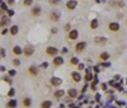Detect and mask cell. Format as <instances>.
I'll use <instances>...</instances> for the list:
<instances>
[{
    "label": "cell",
    "instance_id": "obj_23",
    "mask_svg": "<svg viewBox=\"0 0 127 108\" xmlns=\"http://www.w3.org/2000/svg\"><path fill=\"white\" fill-rule=\"evenodd\" d=\"M8 106L10 107V108H14V107H17V102H15V100H10L8 103Z\"/></svg>",
    "mask_w": 127,
    "mask_h": 108
},
{
    "label": "cell",
    "instance_id": "obj_9",
    "mask_svg": "<svg viewBox=\"0 0 127 108\" xmlns=\"http://www.w3.org/2000/svg\"><path fill=\"white\" fill-rule=\"evenodd\" d=\"M64 64V58L62 57H55L54 58V65H56V66H61V65Z\"/></svg>",
    "mask_w": 127,
    "mask_h": 108
},
{
    "label": "cell",
    "instance_id": "obj_14",
    "mask_svg": "<svg viewBox=\"0 0 127 108\" xmlns=\"http://www.w3.org/2000/svg\"><path fill=\"white\" fill-rule=\"evenodd\" d=\"M71 76H73L74 81H76V83L81 80V76H80V74H79V73H73V74H71Z\"/></svg>",
    "mask_w": 127,
    "mask_h": 108
},
{
    "label": "cell",
    "instance_id": "obj_30",
    "mask_svg": "<svg viewBox=\"0 0 127 108\" xmlns=\"http://www.w3.org/2000/svg\"><path fill=\"white\" fill-rule=\"evenodd\" d=\"M64 28H65V31H69V29H70V24H69V23H67V24H65V27H64Z\"/></svg>",
    "mask_w": 127,
    "mask_h": 108
},
{
    "label": "cell",
    "instance_id": "obj_25",
    "mask_svg": "<svg viewBox=\"0 0 127 108\" xmlns=\"http://www.w3.org/2000/svg\"><path fill=\"white\" fill-rule=\"evenodd\" d=\"M32 3H33V0H24V5H26V7L32 5Z\"/></svg>",
    "mask_w": 127,
    "mask_h": 108
},
{
    "label": "cell",
    "instance_id": "obj_1",
    "mask_svg": "<svg viewBox=\"0 0 127 108\" xmlns=\"http://www.w3.org/2000/svg\"><path fill=\"white\" fill-rule=\"evenodd\" d=\"M50 19L51 20H54V22H57L58 19H60V13H58V12H51V13H50Z\"/></svg>",
    "mask_w": 127,
    "mask_h": 108
},
{
    "label": "cell",
    "instance_id": "obj_7",
    "mask_svg": "<svg viewBox=\"0 0 127 108\" xmlns=\"http://www.w3.org/2000/svg\"><path fill=\"white\" fill-rule=\"evenodd\" d=\"M108 27H109V29H111V31H113V32H116V31H118V29H119V24L117 23V22H111Z\"/></svg>",
    "mask_w": 127,
    "mask_h": 108
},
{
    "label": "cell",
    "instance_id": "obj_24",
    "mask_svg": "<svg viewBox=\"0 0 127 108\" xmlns=\"http://www.w3.org/2000/svg\"><path fill=\"white\" fill-rule=\"evenodd\" d=\"M92 78H93L92 73H90V71H89V70H88V71H86V76H85V79H86V80H92Z\"/></svg>",
    "mask_w": 127,
    "mask_h": 108
},
{
    "label": "cell",
    "instance_id": "obj_3",
    "mask_svg": "<svg viewBox=\"0 0 127 108\" xmlns=\"http://www.w3.org/2000/svg\"><path fill=\"white\" fill-rule=\"evenodd\" d=\"M85 47H86V43L85 42H79L78 45L75 46V50H76V52H81V51L85 50Z\"/></svg>",
    "mask_w": 127,
    "mask_h": 108
},
{
    "label": "cell",
    "instance_id": "obj_31",
    "mask_svg": "<svg viewBox=\"0 0 127 108\" xmlns=\"http://www.w3.org/2000/svg\"><path fill=\"white\" fill-rule=\"evenodd\" d=\"M9 75H12V76H13V75H15V71H14V70H12V71H9Z\"/></svg>",
    "mask_w": 127,
    "mask_h": 108
},
{
    "label": "cell",
    "instance_id": "obj_27",
    "mask_svg": "<svg viewBox=\"0 0 127 108\" xmlns=\"http://www.w3.org/2000/svg\"><path fill=\"white\" fill-rule=\"evenodd\" d=\"M47 66H48V64H47V62H43V64L41 65L42 69H47Z\"/></svg>",
    "mask_w": 127,
    "mask_h": 108
},
{
    "label": "cell",
    "instance_id": "obj_33",
    "mask_svg": "<svg viewBox=\"0 0 127 108\" xmlns=\"http://www.w3.org/2000/svg\"><path fill=\"white\" fill-rule=\"evenodd\" d=\"M8 14H9V15H13L14 12H13V10H8Z\"/></svg>",
    "mask_w": 127,
    "mask_h": 108
},
{
    "label": "cell",
    "instance_id": "obj_32",
    "mask_svg": "<svg viewBox=\"0 0 127 108\" xmlns=\"http://www.w3.org/2000/svg\"><path fill=\"white\" fill-rule=\"evenodd\" d=\"M50 3H54V4H57L58 0H50Z\"/></svg>",
    "mask_w": 127,
    "mask_h": 108
},
{
    "label": "cell",
    "instance_id": "obj_37",
    "mask_svg": "<svg viewBox=\"0 0 127 108\" xmlns=\"http://www.w3.org/2000/svg\"><path fill=\"white\" fill-rule=\"evenodd\" d=\"M97 1H98V3H99V1H100V0H97Z\"/></svg>",
    "mask_w": 127,
    "mask_h": 108
},
{
    "label": "cell",
    "instance_id": "obj_15",
    "mask_svg": "<svg viewBox=\"0 0 127 108\" xmlns=\"http://www.w3.org/2000/svg\"><path fill=\"white\" fill-rule=\"evenodd\" d=\"M51 106H52V102L51 100H45L41 104V108H51Z\"/></svg>",
    "mask_w": 127,
    "mask_h": 108
},
{
    "label": "cell",
    "instance_id": "obj_21",
    "mask_svg": "<svg viewBox=\"0 0 127 108\" xmlns=\"http://www.w3.org/2000/svg\"><path fill=\"white\" fill-rule=\"evenodd\" d=\"M76 94H78V93H76L75 89H70V90H69V95H70L71 98H75V97H76Z\"/></svg>",
    "mask_w": 127,
    "mask_h": 108
},
{
    "label": "cell",
    "instance_id": "obj_11",
    "mask_svg": "<svg viewBox=\"0 0 127 108\" xmlns=\"http://www.w3.org/2000/svg\"><path fill=\"white\" fill-rule=\"evenodd\" d=\"M66 7H67V9H75L76 8V1L75 0H71V1H67V4H66Z\"/></svg>",
    "mask_w": 127,
    "mask_h": 108
},
{
    "label": "cell",
    "instance_id": "obj_35",
    "mask_svg": "<svg viewBox=\"0 0 127 108\" xmlns=\"http://www.w3.org/2000/svg\"><path fill=\"white\" fill-rule=\"evenodd\" d=\"M8 3H9V4H13V3H14V0H8Z\"/></svg>",
    "mask_w": 127,
    "mask_h": 108
},
{
    "label": "cell",
    "instance_id": "obj_6",
    "mask_svg": "<svg viewBox=\"0 0 127 108\" xmlns=\"http://www.w3.org/2000/svg\"><path fill=\"white\" fill-rule=\"evenodd\" d=\"M61 83H62V80L60 78H56V76H54V78H51V84L54 86H58L61 85Z\"/></svg>",
    "mask_w": 127,
    "mask_h": 108
},
{
    "label": "cell",
    "instance_id": "obj_19",
    "mask_svg": "<svg viewBox=\"0 0 127 108\" xmlns=\"http://www.w3.org/2000/svg\"><path fill=\"white\" fill-rule=\"evenodd\" d=\"M108 58H109V54H108V52H102L100 54V60L106 61V60H108Z\"/></svg>",
    "mask_w": 127,
    "mask_h": 108
},
{
    "label": "cell",
    "instance_id": "obj_26",
    "mask_svg": "<svg viewBox=\"0 0 127 108\" xmlns=\"http://www.w3.org/2000/svg\"><path fill=\"white\" fill-rule=\"evenodd\" d=\"M13 64L15 65V66H19V65H20V61H19V60H14Z\"/></svg>",
    "mask_w": 127,
    "mask_h": 108
},
{
    "label": "cell",
    "instance_id": "obj_4",
    "mask_svg": "<svg viewBox=\"0 0 127 108\" xmlns=\"http://www.w3.org/2000/svg\"><path fill=\"white\" fill-rule=\"evenodd\" d=\"M46 52H47V55H52V56H55V55H57V52H58V50L56 47H47L46 48Z\"/></svg>",
    "mask_w": 127,
    "mask_h": 108
},
{
    "label": "cell",
    "instance_id": "obj_20",
    "mask_svg": "<svg viewBox=\"0 0 127 108\" xmlns=\"http://www.w3.org/2000/svg\"><path fill=\"white\" fill-rule=\"evenodd\" d=\"M64 94H65L64 90H57V92H55V97H56V98H62Z\"/></svg>",
    "mask_w": 127,
    "mask_h": 108
},
{
    "label": "cell",
    "instance_id": "obj_12",
    "mask_svg": "<svg viewBox=\"0 0 127 108\" xmlns=\"http://www.w3.org/2000/svg\"><path fill=\"white\" fill-rule=\"evenodd\" d=\"M28 71H29L31 75H37V74H38V67L37 66H31Z\"/></svg>",
    "mask_w": 127,
    "mask_h": 108
},
{
    "label": "cell",
    "instance_id": "obj_36",
    "mask_svg": "<svg viewBox=\"0 0 127 108\" xmlns=\"http://www.w3.org/2000/svg\"><path fill=\"white\" fill-rule=\"evenodd\" d=\"M0 70H1V71H4V70H5V67H4V66H0Z\"/></svg>",
    "mask_w": 127,
    "mask_h": 108
},
{
    "label": "cell",
    "instance_id": "obj_34",
    "mask_svg": "<svg viewBox=\"0 0 127 108\" xmlns=\"http://www.w3.org/2000/svg\"><path fill=\"white\" fill-rule=\"evenodd\" d=\"M1 8L4 9V10H5V9H7V5H5V4H1Z\"/></svg>",
    "mask_w": 127,
    "mask_h": 108
},
{
    "label": "cell",
    "instance_id": "obj_8",
    "mask_svg": "<svg viewBox=\"0 0 127 108\" xmlns=\"http://www.w3.org/2000/svg\"><path fill=\"white\" fill-rule=\"evenodd\" d=\"M94 41H95V43H99V45H103V43H106V42H107V38H106V37L97 36V37L94 38Z\"/></svg>",
    "mask_w": 127,
    "mask_h": 108
},
{
    "label": "cell",
    "instance_id": "obj_10",
    "mask_svg": "<svg viewBox=\"0 0 127 108\" xmlns=\"http://www.w3.org/2000/svg\"><path fill=\"white\" fill-rule=\"evenodd\" d=\"M41 8L39 7H33V9H32V15L33 17H37V15H39L41 14Z\"/></svg>",
    "mask_w": 127,
    "mask_h": 108
},
{
    "label": "cell",
    "instance_id": "obj_28",
    "mask_svg": "<svg viewBox=\"0 0 127 108\" xmlns=\"http://www.w3.org/2000/svg\"><path fill=\"white\" fill-rule=\"evenodd\" d=\"M84 69V65L83 64H78V70H83Z\"/></svg>",
    "mask_w": 127,
    "mask_h": 108
},
{
    "label": "cell",
    "instance_id": "obj_5",
    "mask_svg": "<svg viewBox=\"0 0 127 108\" xmlns=\"http://www.w3.org/2000/svg\"><path fill=\"white\" fill-rule=\"evenodd\" d=\"M33 52H35V47H32V46H27L24 48V55L26 56H31V55H33Z\"/></svg>",
    "mask_w": 127,
    "mask_h": 108
},
{
    "label": "cell",
    "instance_id": "obj_2",
    "mask_svg": "<svg viewBox=\"0 0 127 108\" xmlns=\"http://www.w3.org/2000/svg\"><path fill=\"white\" fill-rule=\"evenodd\" d=\"M78 36H79V32L76 29H73V31H70V32H69V39H71V41L76 39V38H78Z\"/></svg>",
    "mask_w": 127,
    "mask_h": 108
},
{
    "label": "cell",
    "instance_id": "obj_22",
    "mask_svg": "<svg viewBox=\"0 0 127 108\" xmlns=\"http://www.w3.org/2000/svg\"><path fill=\"white\" fill-rule=\"evenodd\" d=\"M70 64L71 65H78L79 64V60L76 57H73V58H70Z\"/></svg>",
    "mask_w": 127,
    "mask_h": 108
},
{
    "label": "cell",
    "instance_id": "obj_13",
    "mask_svg": "<svg viewBox=\"0 0 127 108\" xmlns=\"http://www.w3.org/2000/svg\"><path fill=\"white\" fill-rule=\"evenodd\" d=\"M13 52H14V55H22L23 54V50L19 47V46H14V48H13Z\"/></svg>",
    "mask_w": 127,
    "mask_h": 108
},
{
    "label": "cell",
    "instance_id": "obj_29",
    "mask_svg": "<svg viewBox=\"0 0 127 108\" xmlns=\"http://www.w3.org/2000/svg\"><path fill=\"white\" fill-rule=\"evenodd\" d=\"M13 95H14V90L10 89V90H9V97H13Z\"/></svg>",
    "mask_w": 127,
    "mask_h": 108
},
{
    "label": "cell",
    "instance_id": "obj_17",
    "mask_svg": "<svg viewBox=\"0 0 127 108\" xmlns=\"http://www.w3.org/2000/svg\"><path fill=\"white\" fill-rule=\"evenodd\" d=\"M90 28H92V29H97V28H98V20H97V19H93V20L90 22Z\"/></svg>",
    "mask_w": 127,
    "mask_h": 108
},
{
    "label": "cell",
    "instance_id": "obj_16",
    "mask_svg": "<svg viewBox=\"0 0 127 108\" xmlns=\"http://www.w3.org/2000/svg\"><path fill=\"white\" fill-rule=\"evenodd\" d=\"M18 31H19L18 26H13V27H10V35H12V36H15V35L18 33Z\"/></svg>",
    "mask_w": 127,
    "mask_h": 108
},
{
    "label": "cell",
    "instance_id": "obj_38",
    "mask_svg": "<svg viewBox=\"0 0 127 108\" xmlns=\"http://www.w3.org/2000/svg\"><path fill=\"white\" fill-rule=\"evenodd\" d=\"M0 17H1V13H0Z\"/></svg>",
    "mask_w": 127,
    "mask_h": 108
},
{
    "label": "cell",
    "instance_id": "obj_18",
    "mask_svg": "<svg viewBox=\"0 0 127 108\" xmlns=\"http://www.w3.org/2000/svg\"><path fill=\"white\" fill-rule=\"evenodd\" d=\"M23 104H24L26 107H31V106H32V100H31V98H24Z\"/></svg>",
    "mask_w": 127,
    "mask_h": 108
}]
</instances>
